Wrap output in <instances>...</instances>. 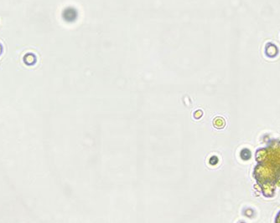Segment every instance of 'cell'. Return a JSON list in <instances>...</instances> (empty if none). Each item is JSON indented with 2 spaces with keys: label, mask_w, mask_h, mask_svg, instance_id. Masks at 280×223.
Segmentation results:
<instances>
[{
  "label": "cell",
  "mask_w": 280,
  "mask_h": 223,
  "mask_svg": "<svg viewBox=\"0 0 280 223\" xmlns=\"http://www.w3.org/2000/svg\"><path fill=\"white\" fill-rule=\"evenodd\" d=\"M265 55L267 57V58H270V59H273V58H276L277 56V54L279 53V50H278V48L275 44L273 43H267L266 44V46H265Z\"/></svg>",
  "instance_id": "6da1fadb"
},
{
  "label": "cell",
  "mask_w": 280,
  "mask_h": 223,
  "mask_svg": "<svg viewBox=\"0 0 280 223\" xmlns=\"http://www.w3.org/2000/svg\"><path fill=\"white\" fill-rule=\"evenodd\" d=\"M77 17V13L73 8H68L63 12V18L67 22H72Z\"/></svg>",
  "instance_id": "7a4b0ae2"
},
{
  "label": "cell",
  "mask_w": 280,
  "mask_h": 223,
  "mask_svg": "<svg viewBox=\"0 0 280 223\" xmlns=\"http://www.w3.org/2000/svg\"><path fill=\"white\" fill-rule=\"evenodd\" d=\"M36 61V56L34 54H32V53H28V54H25L24 57H23V63L27 64V65H29V66H31V65L35 64Z\"/></svg>",
  "instance_id": "3957f363"
},
{
  "label": "cell",
  "mask_w": 280,
  "mask_h": 223,
  "mask_svg": "<svg viewBox=\"0 0 280 223\" xmlns=\"http://www.w3.org/2000/svg\"><path fill=\"white\" fill-rule=\"evenodd\" d=\"M3 46H2V44H0V56H1V54H3Z\"/></svg>",
  "instance_id": "277c9868"
},
{
  "label": "cell",
  "mask_w": 280,
  "mask_h": 223,
  "mask_svg": "<svg viewBox=\"0 0 280 223\" xmlns=\"http://www.w3.org/2000/svg\"><path fill=\"white\" fill-rule=\"evenodd\" d=\"M277 221H279V223H280V213H279V214H278V216H277ZM277 223H278V222H277Z\"/></svg>",
  "instance_id": "5b68a950"
}]
</instances>
